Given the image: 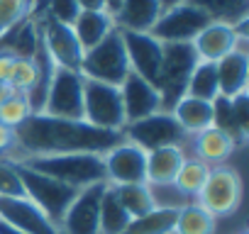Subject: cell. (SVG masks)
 I'll return each mask as SVG.
<instances>
[{
  "label": "cell",
  "mask_w": 249,
  "mask_h": 234,
  "mask_svg": "<svg viewBox=\"0 0 249 234\" xmlns=\"http://www.w3.org/2000/svg\"><path fill=\"white\" fill-rule=\"evenodd\" d=\"M18 151L13 161L27 156H47V154H105L120 142H124L122 132L98 130L86 120H66V117H52L44 112L30 115L15 130Z\"/></svg>",
  "instance_id": "cell-1"
},
{
  "label": "cell",
  "mask_w": 249,
  "mask_h": 234,
  "mask_svg": "<svg viewBox=\"0 0 249 234\" xmlns=\"http://www.w3.org/2000/svg\"><path fill=\"white\" fill-rule=\"evenodd\" d=\"M32 171H39L49 178H56L76 190L95 185V183H107L105 178V164L103 154H90V151H76V154H47V156H27L20 159Z\"/></svg>",
  "instance_id": "cell-2"
},
{
  "label": "cell",
  "mask_w": 249,
  "mask_h": 234,
  "mask_svg": "<svg viewBox=\"0 0 249 234\" xmlns=\"http://www.w3.org/2000/svg\"><path fill=\"white\" fill-rule=\"evenodd\" d=\"M78 73L83 78L110 83V85H120L124 81V76L130 73V61H127V51H124L122 34L117 27L100 44L83 51Z\"/></svg>",
  "instance_id": "cell-3"
},
{
  "label": "cell",
  "mask_w": 249,
  "mask_h": 234,
  "mask_svg": "<svg viewBox=\"0 0 249 234\" xmlns=\"http://www.w3.org/2000/svg\"><path fill=\"white\" fill-rule=\"evenodd\" d=\"M196 64H198V54L193 44H183V42L164 44L161 73L157 83V90L161 95V112H171V107L186 95V85Z\"/></svg>",
  "instance_id": "cell-4"
},
{
  "label": "cell",
  "mask_w": 249,
  "mask_h": 234,
  "mask_svg": "<svg viewBox=\"0 0 249 234\" xmlns=\"http://www.w3.org/2000/svg\"><path fill=\"white\" fill-rule=\"evenodd\" d=\"M13 164H15V168H18L20 181H22L25 198L32 200V202L59 227L64 212L69 210V205L73 202V198H76L78 190L71 188V185H66V183H61V181H56V178H49V176H44V173H39V171H32V168H27V166L20 164V161H13Z\"/></svg>",
  "instance_id": "cell-5"
},
{
  "label": "cell",
  "mask_w": 249,
  "mask_h": 234,
  "mask_svg": "<svg viewBox=\"0 0 249 234\" xmlns=\"http://www.w3.org/2000/svg\"><path fill=\"white\" fill-rule=\"evenodd\" d=\"M242 195H244L242 176L237 173V168L222 164V166H213L208 171V178H205L200 193L196 195V202L203 210H208L213 217H227V215L237 212Z\"/></svg>",
  "instance_id": "cell-6"
},
{
  "label": "cell",
  "mask_w": 249,
  "mask_h": 234,
  "mask_svg": "<svg viewBox=\"0 0 249 234\" xmlns=\"http://www.w3.org/2000/svg\"><path fill=\"white\" fill-rule=\"evenodd\" d=\"M122 134L127 142H132L147 154L164 147H183V149L188 147V137L174 120V115L161 110L149 117H142L137 122H127L122 127Z\"/></svg>",
  "instance_id": "cell-7"
},
{
  "label": "cell",
  "mask_w": 249,
  "mask_h": 234,
  "mask_svg": "<svg viewBox=\"0 0 249 234\" xmlns=\"http://www.w3.org/2000/svg\"><path fill=\"white\" fill-rule=\"evenodd\" d=\"M83 120L98 130H115L122 132L124 112L120 88L100 81H83Z\"/></svg>",
  "instance_id": "cell-8"
},
{
  "label": "cell",
  "mask_w": 249,
  "mask_h": 234,
  "mask_svg": "<svg viewBox=\"0 0 249 234\" xmlns=\"http://www.w3.org/2000/svg\"><path fill=\"white\" fill-rule=\"evenodd\" d=\"M208 25H210V17L200 8L183 0L178 5L161 10V15L154 22V27L149 30V34L154 39H159L161 44H174V42L191 44Z\"/></svg>",
  "instance_id": "cell-9"
},
{
  "label": "cell",
  "mask_w": 249,
  "mask_h": 234,
  "mask_svg": "<svg viewBox=\"0 0 249 234\" xmlns=\"http://www.w3.org/2000/svg\"><path fill=\"white\" fill-rule=\"evenodd\" d=\"M83 81L86 78L78 71L56 66L42 112L66 120H83Z\"/></svg>",
  "instance_id": "cell-10"
},
{
  "label": "cell",
  "mask_w": 249,
  "mask_h": 234,
  "mask_svg": "<svg viewBox=\"0 0 249 234\" xmlns=\"http://www.w3.org/2000/svg\"><path fill=\"white\" fill-rule=\"evenodd\" d=\"M107 183L81 188L59 222L61 234H100V198Z\"/></svg>",
  "instance_id": "cell-11"
},
{
  "label": "cell",
  "mask_w": 249,
  "mask_h": 234,
  "mask_svg": "<svg viewBox=\"0 0 249 234\" xmlns=\"http://www.w3.org/2000/svg\"><path fill=\"white\" fill-rule=\"evenodd\" d=\"M120 34H122L124 51H127L130 71L137 73V76H142L144 81H149L157 88L159 73H161L164 44L159 39H154L149 32H127V30H120Z\"/></svg>",
  "instance_id": "cell-12"
},
{
  "label": "cell",
  "mask_w": 249,
  "mask_h": 234,
  "mask_svg": "<svg viewBox=\"0 0 249 234\" xmlns=\"http://www.w3.org/2000/svg\"><path fill=\"white\" fill-rule=\"evenodd\" d=\"M39 22V37L42 44L47 49V54L52 56V61L59 68H69V71H78L81 68V59H83V49L73 34V27L54 22L44 15H35Z\"/></svg>",
  "instance_id": "cell-13"
},
{
  "label": "cell",
  "mask_w": 249,
  "mask_h": 234,
  "mask_svg": "<svg viewBox=\"0 0 249 234\" xmlns=\"http://www.w3.org/2000/svg\"><path fill=\"white\" fill-rule=\"evenodd\" d=\"M103 164H105V178L110 185L147 183V151H142L127 139L112 147L110 151H105Z\"/></svg>",
  "instance_id": "cell-14"
},
{
  "label": "cell",
  "mask_w": 249,
  "mask_h": 234,
  "mask_svg": "<svg viewBox=\"0 0 249 234\" xmlns=\"http://www.w3.org/2000/svg\"><path fill=\"white\" fill-rule=\"evenodd\" d=\"M193 49L198 54V61H220L230 51L247 47V25L230 27L222 22H210L193 42Z\"/></svg>",
  "instance_id": "cell-15"
},
{
  "label": "cell",
  "mask_w": 249,
  "mask_h": 234,
  "mask_svg": "<svg viewBox=\"0 0 249 234\" xmlns=\"http://www.w3.org/2000/svg\"><path fill=\"white\" fill-rule=\"evenodd\" d=\"M120 88V98H122V112H124V125L127 122H137L142 117H149L154 112L161 110V95L159 90L144 81L137 73H127L124 81L117 85Z\"/></svg>",
  "instance_id": "cell-16"
},
{
  "label": "cell",
  "mask_w": 249,
  "mask_h": 234,
  "mask_svg": "<svg viewBox=\"0 0 249 234\" xmlns=\"http://www.w3.org/2000/svg\"><path fill=\"white\" fill-rule=\"evenodd\" d=\"M0 219L25 234H61L59 227L27 198H0Z\"/></svg>",
  "instance_id": "cell-17"
},
{
  "label": "cell",
  "mask_w": 249,
  "mask_h": 234,
  "mask_svg": "<svg viewBox=\"0 0 249 234\" xmlns=\"http://www.w3.org/2000/svg\"><path fill=\"white\" fill-rule=\"evenodd\" d=\"M217 68V83H220V95L222 98H234L239 93H247L249 85V54L247 47H239L215 61Z\"/></svg>",
  "instance_id": "cell-18"
},
{
  "label": "cell",
  "mask_w": 249,
  "mask_h": 234,
  "mask_svg": "<svg viewBox=\"0 0 249 234\" xmlns=\"http://www.w3.org/2000/svg\"><path fill=\"white\" fill-rule=\"evenodd\" d=\"M191 149H193V156L200 159L203 164H208L210 168L213 166H222L230 161V156L237 151V142L232 137H227L222 130L217 127H208L198 134H193L188 139Z\"/></svg>",
  "instance_id": "cell-19"
},
{
  "label": "cell",
  "mask_w": 249,
  "mask_h": 234,
  "mask_svg": "<svg viewBox=\"0 0 249 234\" xmlns=\"http://www.w3.org/2000/svg\"><path fill=\"white\" fill-rule=\"evenodd\" d=\"M161 0H122L112 15L117 30L127 32H149L161 15Z\"/></svg>",
  "instance_id": "cell-20"
},
{
  "label": "cell",
  "mask_w": 249,
  "mask_h": 234,
  "mask_svg": "<svg viewBox=\"0 0 249 234\" xmlns=\"http://www.w3.org/2000/svg\"><path fill=\"white\" fill-rule=\"evenodd\" d=\"M171 115H174V120L178 122V127L186 132L188 139L193 134L213 127V102H208V100H198V98L183 95L171 107Z\"/></svg>",
  "instance_id": "cell-21"
},
{
  "label": "cell",
  "mask_w": 249,
  "mask_h": 234,
  "mask_svg": "<svg viewBox=\"0 0 249 234\" xmlns=\"http://www.w3.org/2000/svg\"><path fill=\"white\" fill-rule=\"evenodd\" d=\"M186 159L183 147H164L147 154V185H169L174 183L181 164Z\"/></svg>",
  "instance_id": "cell-22"
},
{
  "label": "cell",
  "mask_w": 249,
  "mask_h": 234,
  "mask_svg": "<svg viewBox=\"0 0 249 234\" xmlns=\"http://www.w3.org/2000/svg\"><path fill=\"white\" fill-rule=\"evenodd\" d=\"M200 8L210 22H222L230 27H242L249 22V0H186Z\"/></svg>",
  "instance_id": "cell-23"
},
{
  "label": "cell",
  "mask_w": 249,
  "mask_h": 234,
  "mask_svg": "<svg viewBox=\"0 0 249 234\" xmlns=\"http://www.w3.org/2000/svg\"><path fill=\"white\" fill-rule=\"evenodd\" d=\"M71 27H73V34H76L81 49L88 51L115 30V20L107 13H81Z\"/></svg>",
  "instance_id": "cell-24"
},
{
  "label": "cell",
  "mask_w": 249,
  "mask_h": 234,
  "mask_svg": "<svg viewBox=\"0 0 249 234\" xmlns=\"http://www.w3.org/2000/svg\"><path fill=\"white\" fill-rule=\"evenodd\" d=\"M215 227H217V217H213L196 200H191L186 207L176 212L174 234H215Z\"/></svg>",
  "instance_id": "cell-25"
},
{
  "label": "cell",
  "mask_w": 249,
  "mask_h": 234,
  "mask_svg": "<svg viewBox=\"0 0 249 234\" xmlns=\"http://www.w3.org/2000/svg\"><path fill=\"white\" fill-rule=\"evenodd\" d=\"M130 222H132V217L124 212L112 185L107 183L103 190V198H100V234H124Z\"/></svg>",
  "instance_id": "cell-26"
},
{
  "label": "cell",
  "mask_w": 249,
  "mask_h": 234,
  "mask_svg": "<svg viewBox=\"0 0 249 234\" xmlns=\"http://www.w3.org/2000/svg\"><path fill=\"white\" fill-rule=\"evenodd\" d=\"M120 205L124 207L132 219L135 217H142V215H149L157 205H154V198H152V190L147 183H127V185H112Z\"/></svg>",
  "instance_id": "cell-27"
},
{
  "label": "cell",
  "mask_w": 249,
  "mask_h": 234,
  "mask_svg": "<svg viewBox=\"0 0 249 234\" xmlns=\"http://www.w3.org/2000/svg\"><path fill=\"white\" fill-rule=\"evenodd\" d=\"M186 95L198 98V100H208L213 102L220 95V83H217V68L213 61H198L196 68L191 71L188 85H186Z\"/></svg>",
  "instance_id": "cell-28"
},
{
  "label": "cell",
  "mask_w": 249,
  "mask_h": 234,
  "mask_svg": "<svg viewBox=\"0 0 249 234\" xmlns=\"http://www.w3.org/2000/svg\"><path fill=\"white\" fill-rule=\"evenodd\" d=\"M176 212L178 210H164V207H154L149 215L135 217L124 234H174V224H176Z\"/></svg>",
  "instance_id": "cell-29"
},
{
  "label": "cell",
  "mask_w": 249,
  "mask_h": 234,
  "mask_svg": "<svg viewBox=\"0 0 249 234\" xmlns=\"http://www.w3.org/2000/svg\"><path fill=\"white\" fill-rule=\"evenodd\" d=\"M208 171H210L208 164H203L196 156H186L183 164H181V168H178V173H176V178H174V185L183 195H188L191 200H196V195L200 193V188H203V183L208 178Z\"/></svg>",
  "instance_id": "cell-30"
},
{
  "label": "cell",
  "mask_w": 249,
  "mask_h": 234,
  "mask_svg": "<svg viewBox=\"0 0 249 234\" xmlns=\"http://www.w3.org/2000/svg\"><path fill=\"white\" fill-rule=\"evenodd\" d=\"M30 115H32V107H30L25 93H15L0 105V125H8V127L18 130Z\"/></svg>",
  "instance_id": "cell-31"
},
{
  "label": "cell",
  "mask_w": 249,
  "mask_h": 234,
  "mask_svg": "<svg viewBox=\"0 0 249 234\" xmlns=\"http://www.w3.org/2000/svg\"><path fill=\"white\" fill-rule=\"evenodd\" d=\"M32 10V0H0V34L22 22Z\"/></svg>",
  "instance_id": "cell-32"
},
{
  "label": "cell",
  "mask_w": 249,
  "mask_h": 234,
  "mask_svg": "<svg viewBox=\"0 0 249 234\" xmlns=\"http://www.w3.org/2000/svg\"><path fill=\"white\" fill-rule=\"evenodd\" d=\"M152 190V198H154V205L157 207H164V210H181L191 202L188 195H183L174 183L169 185H149Z\"/></svg>",
  "instance_id": "cell-33"
},
{
  "label": "cell",
  "mask_w": 249,
  "mask_h": 234,
  "mask_svg": "<svg viewBox=\"0 0 249 234\" xmlns=\"http://www.w3.org/2000/svg\"><path fill=\"white\" fill-rule=\"evenodd\" d=\"M0 198H25L22 181L13 161L0 159Z\"/></svg>",
  "instance_id": "cell-34"
},
{
  "label": "cell",
  "mask_w": 249,
  "mask_h": 234,
  "mask_svg": "<svg viewBox=\"0 0 249 234\" xmlns=\"http://www.w3.org/2000/svg\"><path fill=\"white\" fill-rule=\"evenodd\" d=\"M35 78H37L35 59H15V66H13V73H10V81L8 83L18 93H27L35 85Z\"/></svg>",
  "instance_id": "cell-35"
},
{
  "label": "cell",
  "mask_w": 249,
  "mask_h": 234,
  "mask_svg": "<svg viewBox=\"0 0 249 234\" xmlns=\"http://www.w3.org/2000/svg\"><path fill=\"white\" fill-rule=\"evenodd\" d=\"M15 151H18L15 130L8 127V125H0V159L13 161V159H15Z\"/></svg>",
  "instance_id": "cell-36"
},
{
  "label": "cell",
  "mask_w": 249,
  "mask_h": 234,
  "mask_svg": "<svg viewBox=\"0 0 249 234\" xmlns=\"http://www.w3.org/2000/svg\"><path fill=\"white\" fill-rule=\"evenodd\" d=\"M81 13H107L105 10V0H76Z\"/></svg>",
  "instance_id": "cell-37"
},
{
  "label": "cell",
  "mask_w": 249,
  "mask_h": 234,
  "mask_svg": "<svg viewBox=\"0 0 249 234\" xmlns=\"http://www.w3.org/2000/svg\"><path fill=\"white\" fill-rule=\"evenodd\" d=\"M13 66H15V56H10V54H0V81H10Z\"/></svg>",
  "instance_id": "cell-38"
},
{
  "label": "cell",
  "mask_w": 249,
  "mask_h": 234,
  "mask_svg": "<svg viewBox=\"0 0 249 234\" xmlns=\"http://www.w3.org/2000/svg\"><path fill=\"white\" fill-rule=\"evenodd\" d=\"M15 93H18V90H15V88H13L8 81H0V105H3V102H5L10 95H15Z\"/></svg>",
  "instance_id": "cell-39"
},
{
  "label": "cell",
  "mask_w": 249,
  "mask_h": 234,
  "mask_svg": "<svg viewBox=\"0 0 249 234\" xmlns=\"http://www.w3.org/2000/svg\"><path fill=\"white\" fill-rule=\"evenodd\" d=\"M0 234H25V232H20V229H15V227H10L8 222L0 219Z\"/></svg>",
  "instance_id": "cell-40"
},
{
  "label": "cell",
  "mask_w": 249,
  "mask_h": 234,
  "mask_svg": "<svg viewBox=\"0 0 249 234\" xmlns=\"http://www.w3.org/2000/svg\"><path fill=\"white\" fill-rule=\"evenodd\" d=\"M120 3H122V0H105V10H107V15H115L117 8H120Z\"/></svg>",
  "instance_id": "cell-41"
},
{
  "label": "cell",
  "mask_w": 249,
  "mask_h": 234,
  "mask_svg": "<svg viewBox=\"0 0 249 234\" xmlns=\"http://www.w3.org/2000/svg\"><path fill=\"white\" fill-rule=\"evenodd\" d=\"M178 3H183V0H161V8L166 10V8H171V5H178Z\"/></svg>",
  "instance_id": "cell-42"
},
{
  "label": "cell",
  "mask_w": 249,
  "mask_h": 234,
  "mask_svg": "<svg viewBox=\"0 0 249 234\" xmlns=\"http://www.w3.org/2000/svg\"><path fill=\"white\" fill-rule=\"evenodd\" d=\"M237 234H247V229H239V232H237Z\"/></svg>",
  "instance_id": "cell-43"
}]
</instances>
